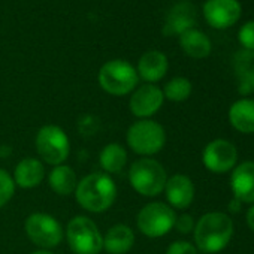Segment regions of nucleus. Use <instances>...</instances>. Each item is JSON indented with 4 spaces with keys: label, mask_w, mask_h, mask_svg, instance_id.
<instances>
[{
    "label": "nucleus",
    "mask_w": 254,
    "mask_h": 254,
    "mask_svg": "<svg viewBox=\"0 0 254 254\" xmlns=\"http://www.w3.org/2000/svg\"><path fill=\"white\" fill-rule=\"evenodd\" d=\"M230 189L241 203H254V162H244L232 169Z\"/></svg>",
    "instance_id": "nucleus-13"
},
{
    "label": "nucleus",
    "mask_w": 254,
    "mask_h": 254,
    "mask_svg": "<svg viewBox=\"0 0 254 254\" xmlns=\"http://www.w3.org/2000/svg\"><path fill=\"white\" fill-rule=\"evenodd\" d=\"M15 193V183L14 178L0 168V208L5 206Z\"/></svg>",
    "instance_id": "nucleus-24"
},
{
    "label": "nucleus",
    "mask_w": 254,
    "mask_h": 254,
    "mask_svg": "<svg viewBox=\"0 0 254 254\" xmlns=\"http://www.w3.org/2000/svg\"><path fill=\"white\" fill-rule=\"evenodd\" d=\"M99 162L106 174H118L127 163V153L120 144L112 142L103 147L99 156Z\"/></svg>",
    "instance_id": "nucleus-22"
},
{
    "label": "nucleus",
    "mask_w": 254,
    "mask_h": 254,
    "mask_svg": "<svg viewBox=\"0 0 254 254\" xmlns=\"http://www.w3.org/2000/svg\"><path fill=\"white\" fill-rule=\"evenodd\" d=\"M239 42L242 44L244 48L254 51V21H248L245 23L241 30H239Z\"/></svg>",
    "instance_id": "nucleus-25"
},
{
    "label": "nucleus",
    "mask_w": 254,
    "mask_h": 254,
    "mask_svg": "<svg viewBox=\"0 0 254 254\" xmlns=\"http://www.w3.org/2000/svg\"><path fill=\"white\" fill-rule=\"evenodd\" d=\"M66 238L73 254H99L103 250V236L97 224L84 215L73 217L69 221Z\"/></svg>",
    "instance_id": "nucleus-6"
},
{
    "label": "nucleus",
    "mask_w": 254,
    "mask_h": 254,
    "mask_svg": "<svg viewBox=\"0 0 254 254\" xmlns=\"http://www.w3.org/2000/svg\"><path fill=\"white\" fill-rule=\"evenodd\" d=\"M127 144L139 156H154L163 150L166 144V132L163 126L154 120H139L127 130Z\"/></svg>",
    "instance_id": "nucleus-5"
},
{
    "label": "nucleus",
    "mask_w": 254,
    "mask_h": 254,
    "mask_svg": "<svg viewBox=\"0 0 254 254\" xmlns=\"http://www.w3.org/2000/svg\"><path fill=\"white\" fill-rule=\"evenodd\" d=\"M48 184L53 189V191L57 193L59 196H69L75 193L78 184L76 174L67 165L54 166V169H51L48 175Z\"/></svg>",
    "instance_id": "nucleus-21"
},
{
    "label": "nucleus",
    "mask_w": 254,
    "mask_h": 254,
    "mask_svg": "<svg viewBox=\"0 0 254 254\" xmlns=\"http://www.w3.org/2000/svg\"><path fill=\"white\" fill-rule=\"evenodd\" d=\"M247 224L248 227L254 232V203L248 208L247 211Z\"/></svg>",
    "instance_id": "nucleus-28"
},
{
    "label": "nucleus",
    "mask_w": 254,
    "mask_h": 254,
    "mask_svg": "<svg viewBox=\"0 0 254 254\" xmlns=\"http://www.w3.org/2000/svg\"><path fill=\"white\" fill-rule=\"evenodd\" d=\"M177 214L174 208L163 202H151L145 205L136 218L138 229L148 238H160L174 229Z\"/></svg>",
    "instance_id": "nucleus-8"
},
{
    "label": "nucleus",
    "mask_w": 254,
    "mask_h": 254,
    "mask_svg": "<svg viewBox=\"0 0 254 254\" xmlns=\"http://www.w3.org/2000/svg\"><path fill=\"white\" fill-rule=\"evenodd\" d=\"M196 248L206 254H215L227 247L233 236V221L227 214L212 211L203 214L194 224Z\"/></svg>",
    "instance_id": "nucleus-1"
},
{
    "label": "nucleus",
    "mask_w": 254,
    "mask_h": 254,
    "mask_svg": "<svg viewBox=\"0 0 254 254\" xmlns=\"http://www.w3.org/2000/svg\"><path fill=\"white\" fill-rule=\"evenodd\" d=\"M180 45L183 51L193 59H205L211 54L209 38L194 27L180 35Z\"/></svg>",
    "instance_id": "nucleus-20"
},
{
    "label": "nucleus",
    "mask_w": 254,
    "mask_h": 254,
    "mask_svg": "<svg viewBox=\"0 0 254 254\" xmlns=\"http://www.w3.org/2000/svg\"><path fill=\"white\" fill-rule=\"evenodd\" d=\"M203 17L211 27L227 29L239 20L241 5L238 0H206Z\"/></svg>",
    "instance_id": "nucleus-12"
},
{
    "label": "nucleus",
    "mask_w": 254,
    "mask_h": 254,
    "mask_svg": "<svg viewBox=\"0 0 254 254\" xmlns=\"http://www.w3.org/2000/svg\"><path fill=\"white\" fill-rule=\"evenodd\" d=\"M202 162L209 172L226 174L235 168L238 162V150L226 139H215L205 147Z\"/></svg>",
    "instance_id": "nucleus-10"
},
{
    "label": "nucleus",
    "mask_w": 254,
    "mask_h": 254,
    "mask_svg": "<svg viewBox=\"0 0 254 254\" xmlns=\"http://www.w3.org/2000/svg\"><path fill=\"white\" fill-rule=\"evenodd\" d=\"M129 181L133 190L141 196L154 197L163 193L168 175L162 163L154 159L144 157L133 162L130 166Z\"/></svg>",
    "instance_id": "nucleus-4"
},
{
    "label": "nucleus",
    "mask_w": 254,
    "mask_h": 254,
    "mask_svg": "<svg viewBox=\"0 0 254 254\" xmlns=\"http://www.w3.org/2000/svg\"><path fill=\"white\" fill-rule=\"evenodd\" d=\"M168 67H169L168 57L162 51L151 50L141 56L136 72L139 79H144L147 84H154L163 79V76L168 73Z\"/></svg>",
    "instance_id": "nucleus-16"
},
{
    "label": "nucleus",
    "mask_w": 254,
    "mask_h": 254,
    "mask_svg": "<svg viewBox=\"0 0 254 254\" xmlns=\"http://www.w3.org/2000/svg\"><path fill=\"white\" fill-rule=\"evenodd\" d=\"M75 197L85 211L103 212L114 205L117 199V186L106 174H90L76 184Z\"/></svg>",
    "instance_id": "nucleus-2"
},
{
    "label": "nucleus",
    "mask_w": 254,
    "mask_h": 254,
    "mask_svg": "<svg viewBox=\"0 0 254 254\" xmlns=\"http://www.w3.org/2000/svg\"><path fill=\"white\" fill-rule=\"evenodd\" d=\"M165 194L171 208L186 209L191 205L194 199V186L193 181L183 174L172 175L168 178L165 186Z\"/></svg>",
    "instance_id": "nucleus-14"
},
{
    "label": "nucleus",
    "mask_w": 254,
    "mask_h": 254,
    "mask_svg": "<svg viewBox=\"0 0 254 254\" xmlns=\"http://www.w3.org/2000/svg\"><path fill=\"white\" fill-rule=\"evenodd\" d=\"M35 145L39 157L53 166L63 165L70 153V142L66 132L54 124L41 127L35 139Z\"/></svg>",
    "instance_id": "nucleus-7"
},
{
    "label": "nucleus",
    "mask_w": 254,
    "mask_h": 254,
    "mask_svg": "<svg viewBox=\"0 0 254 254\" xmlns=\"http://www.w3.org/2000/svg\"><path fill=\"white\" fill-rule=\"evenodd\" d=\"M32 254H53V253H50L48 250H38V251H35Z\"/></svg>",
    "instance_id": "nucleus-29"
},
{
    "label": "nucleus",
    "mask_w": 254,
    "mask_h": 254,
    "mask_svg": "<svg viewBox=\"0 0 254 254\" xmlns=\"http://www.w3.org/2000/svg\"><path fill=\"white\" fill-rule=\"evenodd\" d=\"M194 23H196L194 6L190 2H180L169 11L165 26H163V35L165 36H175V35L180 36L184 32L193 29Z\"/></svg>",
    "instance_id": "nucleus-15"
},
{
    "label": "nucleus",
    "mask_w": 254,
    "mask_h": 254,
    "mask_svg": "<svg viewBox=\"0 0 254 254\" xmlns=\"http://www.w3.org/2000/svg\"><path fill=\"white\" fill-rule=\"evenodd\" d=\"M97 79L103 91L112 96L130 94L139 82L136 67H133V64L121 59L106 62L100 67Z\"/></svg>",
    "instance_id": "nucleus-3"
},
{
    "label": "nucleus",
    "mask_w": 254,
    "mask_h": 254,
    "mask_svg": "<svg viewBox=\"0 0 254 254\" xmlns=\"http://www.w3.org/2000/svg\"><path fill=\"white\" fill-rule=\"evenodd\" d=\"M24 230L29 239L42 250L57 247L63 239L62 224L47 212H33L26 218Z\"/></svg>",
    "instance_id": "nucleus-9"
},
{
    "label": "nucleus",
    "mask_w": 254,
    "mask_h": 254,
    "mask_svg": "<svg viewBox=\"0 0 254 254\" xmlns=\"http://www.w3.org/2000/svg\"><path fill=\"white\" fill-rule=\"evenodd\" d=\"M166 254H197V248L187 241H175L168 247Z\"/></svg>",
    "instance_id": "nucleus-26"
},
{
    "label": "nucleus",
    "mask_w": 254,
    "mask_h": 254,
    "mask_svg": "<svg viewBox=\"0 0 254 254\" xmlns=\"http://www.w3.org/2000/svg\"><path fill=\"white\" fill-rule=\"evenodd\" d=\"M163 100L165 96L162 88L154 84H144L133 90L129 100V108L135 117L145 120L159 112L163 105Z\"/></svg>",
    "instance_id": "nucleus-11"
},
{
    "label": "nucleus",
    "mask_w": 254,
    "mask_h": 254,
    "mask_svg": "<svg viewBox=\"0 0 254 254\" xmlns=\"http://www.w3.org/2000/svg\"><path fill=\"white\" fill-rule=\"evenodd\" d=\"M194 224H196V223H194V220H193L191 215L183 214V215H180V217L175 218L174 227H175L180 233H190V232L194 230Z\"/></svg>",
    "instance_id": "nucleus-27"
},
{
    "label": "nucleus",
    "mask_w": 254,
    "mask_h": 254,
    "mask_svg": "<svg viewBox=\"0 0 254 254\" xmlns=\"http://www.w3.org/2000/svg\"><path fill=\"white\" fill-rule=\"evenodd\" d=\"M135 245V233L127 224H114L103 236V250L109 254H127Z\"/></svg>",
    "instance_id": "nucleus-17"
},
{
    "label": "nucleus",
    "mask_w": 254,
    "mask_h": 254,
    "mask_svg": "<svg viewBox=\"0 0 254 254\" xmlns=\"http://www.w3.org/2000/svg\"><path fill=\"white\" fill-rule=\"evenodd\" d=\"M45 177V168L41 160L35 157H26L18 162L14 171V183L21 189L38 187Z\"/></svg>",
    "instance_id": "nucleus-18"
},
{
    "label": "nucleus",
    "mask_w": 254,
    "mask_h": 254,
    "mask_svg": "<svg viewBox=\"0 0 254 254\" xmlns=\"http://www.w3.org/2000/svg\"><path fill=\"white\" fill-rule=\"evenodd\" d=\"M229 121L239 133H254V100L239 99L229 109Z\"/></svg>",
    "instance_id": "nucleus-19"
},
{
    "label": "nucleus",
    "mask_w": 254,
    "mask_h": 254,
    "mask_svg": "<svg viewBox=\"0 0 254 254\" xmlns=\"http://www.w3.org/2000/svg\"><path fill=\"white\" fill-rule=\"evenodd\" d=\"M162 91L165 99L171 102H184L191 94V82L184 76H175L169 82H166Z\"/></svg>",
    "instance_id": "nucleus-23"
}]
</instances>
